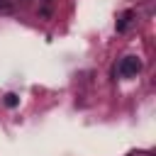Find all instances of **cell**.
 <instances>
[{
    "label": "cell",
    "mask_w": 156,
    "mask_h": 156,
    "mask_svg": "<svg viewBox=\"0 0 156 156\" xmlns=\"http://www.w3.org/2000/svg\"><path fill=\"white\" fill-rule=\"evenodd\" d=\"M17 102H20V98H17L15 93H7V95H5V105H7V107H17Z\"/></svg>",
    "instance_id": "obj_4"
},
{
    "label": "cell",
    "mask_w": 156,
    "mask_h": 156,
    "mask_svg": "<svg viewBox=\"0 0 156 156\" xmlns=\"http://www.w3.org/2000/svg\"><path fill=\"white\" fill-rule=\"evenodd\" d=\"M132 20H134V12H124V15H122V20L117 22V32H124V29L132 24Z\"/></svg>",
    "instance_id": "obj_2"
},
{
    "label": "cell",
    "mask_w": 156,
    "mask_h": 156,
    "mask_svg": "<svg viewBox=\"0 0 156 156\" xmlns=\"http://www.w3.org/2000/svg\"><path fill=\"white\" fill-rule=\"evenodd\" d=\"M12 12H15L12 0H0V15H12Z\"/></svg>",
    "instance_id": "obj_3"
},
{
    "label": "cell",
    "mask_w": 156,
    "mask_h": 156,
    "mask_svg": "<svg viewBox=\"0 0 156 156\" xmlns=\"http://www.w3.org/2000/svg\"><path fill=\"white\" fill-rule=\"evenodd\" d=\"M141 71V58L139 56H124L122 61H119V66H117V73L122 76V78H132V76H136Z\"/></svg>",
    "instance_id": "obj_1"
}]
</instances>
